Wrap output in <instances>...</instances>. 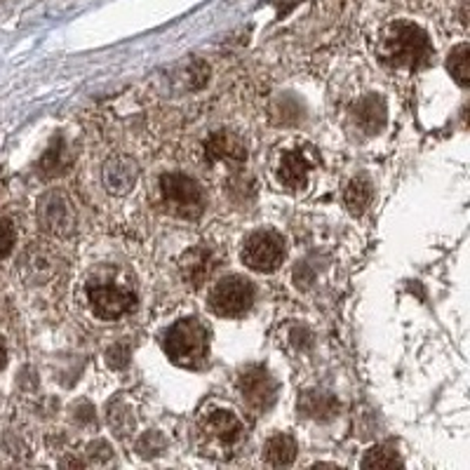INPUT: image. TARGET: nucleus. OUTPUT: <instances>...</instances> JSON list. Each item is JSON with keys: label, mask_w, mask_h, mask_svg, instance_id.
<instances>
[{"label": "nucleus", "mask_w": 470, "mask_h": 470, "mask_svg": "<svg viewBox=\"0 0 470 470\" xmlns=\"http://www.w3.org/2000/svg\"><path fill=\"white\" fill-rule=\"evenodd\" d=\"M254 304V287L240 275L219 280L209 292V309L219 318H240Z\"/></svg>", "instance_id": "nucleus-4"}, {"label": "nucleus", "mask_w": 470, "mask_h": 470, "mask_svg": "<svg viewBox=\"0 0 470 470\" xmlns=\"http://www.w3.org/2000/svg\"><path fill=\"white\" fill-rule=\"evenodd\" d=\"M66 151L61 149V142L54 146V149L48 151V155H45V161H42V167L48 170L50 174H57V172H64L66 167H69V162H61L60 158L64 155Z\"/></svg>", "instance_id": "nucleus-19"}, {"label": "nucleus", "mask_w": 470, "mask_h": 470, "mask_svg": "<svg viewBox=\"0 0 470 470\" xmlns=\"http://www.w3.org/2000/svg\"><path fill=\"white\" fill-rule=\"evenodd\" d=\"M181 271H184V278L189 280V282L200 285V282H205L209 271H212V256H209V252L200 250V247L191 250L181 259Z\"/></svg>", "instance_id": "nucleus-13"}, {"label": "nucleus", "mask_w": 470, "mask_h": 470, "mask_svg": "<svg viewBox=\"0 0 470 470\" xmlns=\"http://www.w3.org/2000/svg\"><path fill=\"white\" fill-rule=\"evenodd\" d=\"M162 348H165L167 357L179 367H203L209 355L207 327L196 318H184V320L174 322L172 327L167 329Z\"/></svg>", "instance_id": "nucleus-1"}, {"label": "nucleus", "mask_w": 470, "mask_h": 470, "mask_svg": "<svg viewBox=\"0 0 470 470\" xmlns=\"http://www.w3.org/2000/svg\"><path fill=\"white\" fill-rule=\"evenodd\" d=\"M344 200L351 215H363L367 205L372 203V184L367 179H353L348 189H346Z\"/></svg>", "instance_id": "nucleus-15"}, {"label": "nucleus", "mask_w": 470, "mask_h": 470, "mask_svg": "<svg viewBox=\"0 0 470 470\" xmlns=\"http://www.w3.org/2000/svg\"><path fill=\"white\" fill-rule=\"evenodd\" d=\"M14 240H17V235H14L13 224L7 219H0V259H5L13 252Z\"/></svg>", "instance_id": "nucleus-18"}, {"label": "nucleus", "mask_w": 470, "mask_h": 470, "mask_svg": "<svg viewBox=\"0 0 470 470\" xmlns=\"http://www.w3.org/2000/svg\"><path fill=\"white\" fill-rule=\"evenodd\" d=\"M282 259H285V243L275 233L259 231L252 233L250 238L244 240L243 262L250 271H256V273H273V271L280 268Z\"/></svg>", "instance_id": "nucleus-5"}, {"label": "nucleus", "mask_w": 470, "mask_h": 470, "mask_svg": "<svg viewBox=\"0 0 470 470\" xmlns=\"http://www.w3.org/2000/svg\"><path fill=\"white\" fill-rule=\"evenodd\" d=\"M447 66H449V73L454 76V80L461 88H468V45L465 42H461L456 50H452Z\"/></svg>", "instance_id": "nucleus-17"}, {"label": "nucleus", "mask_w": 470, "mask_h": 470, "mask_svg": "<svg viewBox=\"0 0 470 470\" xmlns=\"http://www.w3.org/2000/svg\"><path fill=\"white\" fill-rule=\"evenodd\" d=\"M238 388L244 402L256 411H266L268 407H273L275 395H278V383L263 367L244 369L240 374Z\"/></svg>", "instance_id": "nucleus-7"}, {"label": "nucleus", "mask_w": 470, "mask_h": 470, "mask_svg": "<svg viewBox=\"0 0 470 470\" xmlns=\"http://www.w3.org/2000/svg\"><path fill=\"white\" fill-rule=\"evenodd\" d=\"M339 405L336 400L327 393H306L299 400V411H304L310 419H332Z\"/></svg>", "instance_id": "nucleus-14"}, {"label": "nucleus", "mask_w": 470, "mask_h": 470, "mask_svg": "<svg viewBox=\"0 0 470 470\" xmlns=\"http://www.w3.org/2000/svg\"><path fill=\"white\" fill-rule=\"evenodd\" d=\"M161 193L165 207L179 219H198L205 209V193L196 179L186 174H162Z\"/></svg>", "instance_id": "nucleus-3"}, {"label": "nucleus", "mask_w": 470, "mask_h": 470, "mask_svg": "<svg viewBox=\"0 0 470 470\" xmlns=\"http://www.w3.org/2000/svg\"><path fill=\"white\" fill-rule=\"evenodd\" d=\"M205 155L207 161H228V162H243L247 158L243 142L238 137H233L228 132H215L212 137L205 142Z\"/></svg>", "instance_id": "nucleus-9"}, {"label": "nucleus", "mask_w": 470, "mask_h": 470, "mask_svg": "<svg viewBox=\"0 0 470 470\" xmlns=\"http://www.w3.org/2000/svg\"><path fill=\"white\" fill-rule=\"evenodd\" d=\"M355 120H357V125L363 127L364 132L374 134V132L382 130L383 123H386V106H383L382 99H376V97H367V99H363V102L357 104Z\"/></svg>", "instance_id": "nucleus-12"}, {"label": "nucleus", "mask_w": 470, "mask_h": 470, "mask_svg": "<svg viewBox=\"0 0 470 470\" xmlns=\"http://www.w3.org/2000/svg\"><path fill=\"white\" fill-rule=\"evenodd\" d=\"M88 301L99 320H118L134 309V294L114 282H89Z\"/></svg>", "instance_id": "nucleus-6"}, {"label": "nucleus", "mask_w": 470, "mask_h": 470, "mask_svg": "<svg viewBox=\"0 0 470 470\" xmlns=\"http://www.w3.org/2000/svg\"><path fill=\"white\" fill-rule=\"evenodd\" d=\"M395 465H402V458L388 445L372 447L363 458V468H395Z\"/></svg>", "instance_id": "nucleus-16"}, {"label": "nucleus", "mask_w": 470, "mask_h": 470, "mask_svg": "<svg viewBox=\"0 0 470 470\" xmlns=\"http://www.w3.org/2000/svg\"><path fill=\"white\" fill-rule=\"evenodd\" d=\"M382 54L388 64L417 71V69L429 64L430 57H433V48H430L426 31L419 29L417 24H410V22H398L386 31Z\"/></svg>", "instance_id": "nucleus-2"}, {"label": "nucleus", "mask_w": 470, "mask_h": 470, "mask_svg": "<svg viewBox=\"0 0 470 470\" xmlns=\"http://www.w3.org/2000/svg\"><path fill=\"white\" fill-rule=\"evenodd\" d=\"M263 456L271 465L275 468H285V465H292L294 458H297V442H294L292 435L278 433L273 435L271 440L263 447Z\"/></svg>", "instance_id": "nucleus-10"}, {"label": "nucleus", "mask_w": 470, "mask_h": 470, "mask_svg": "<svg viewBox=\"0 0 470 470\" xmlns=\"http://www.w3.org/2000/svg\"><path fill=\"white\" fill-rule=\"evenodd\" d=\"M203 430L209 440H215L219 442V445H226V447L238 445L244 435L240 419L235 417L233 411H224V410L209 411L203 421Z\"/></svg>", "instance_id": "nucleus-8"}, {"label": "nucleus", "mask_w": 470, "mask_h": 470, "mask_svg": "<svg viewBox=\"0 0 470 470\" xmlns=\"http://www.w3.org/2000/svg\"><path fill=\"white\" fill-rule=\"evenodd\" d=\"M280 181L287 186V189H304L306 177H309V162L299 151H290V153L282 155L280 161Z\"/></svg>", "instance_id": "nucleus-11"}, {"label": "nucleus", "mask_w": 470, "mask_h": 470, "mask_svg": "<svg viewBox=\"0 0 470 470\" xmlns=\"http://www.w3.org/2000/svg\"><path fill=\"white\" fill-rule=\"evenodd\" d=\"M5 364H7V346L5 341L0 339V372L5 369Z\"/></svg>", "instance_id": "nucleus-20"}]
</instances>
